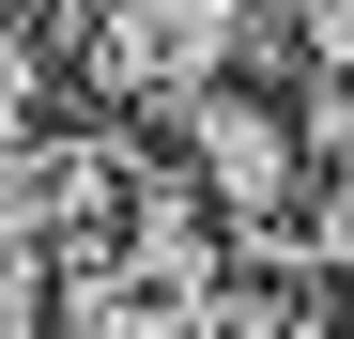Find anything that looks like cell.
Returning <instances> with one entry per match:
<instances>
[{
	"label": "cell",
	"mask_w": 354,
	"mask_h": 339,
	"mask_svg": "<svg viewBox=\"0 0 354 339\" xmlns=\"http://www.w3.org/2000/svg\"><path fill=\"white\" fill-rule=\"evenodd\" d=\"M216 339H354V293L324 262H247L231 309H216Z\"/></svg>",
	"instance_id": "277c9868"
},
{
	"label": "cell",
	"mask_w": 354,
	"mask_h": 339,
	"mask_svg": "<svg viewBox=\"0 0 354 339\" xmlns=\"http://www.w3.org/2000/svg\"><path fill=\"white\" fill-rule=\"evenodd\" d=\"M231 277H247V247L216 232V201L169 154H139L124 185L46 247V309H62V339H216Z\"/></svg>",
	"instance_id": "6da1fadb"
},
{
	"label": "cell",
	"mask_w": 354,
	"mask_h": 339,
	"mask_svg": "<svg viewBox=\"0 0 354 339\" xmlns=\"http://www.w3.org/2000/svg\"><path fill=\"white\" fill-rule=\"evenodd\" d=\"M277 16L292 0H77V62H93V93L108 108H201L216 77H262L277 62Z\"/></svg>",
	"instance_id": "3957f363"
},
{
	"label": "cell",
	"mask_w": 354,
	"mask_h": 339,
	"mask_svg": "<svg viewBox=\"0 0 354 339\" xmlns=\"http://www.w3.org/2000/svg\"><path fill=\"white\" fill-rule=\"evenodd\" d=\"M169 170L216 201V232L247 262H292V232H308V93L216 77L201 108H169Z\"/></svg>",
	"instance_id": "7a4b0ae2"
}]
</instances>
